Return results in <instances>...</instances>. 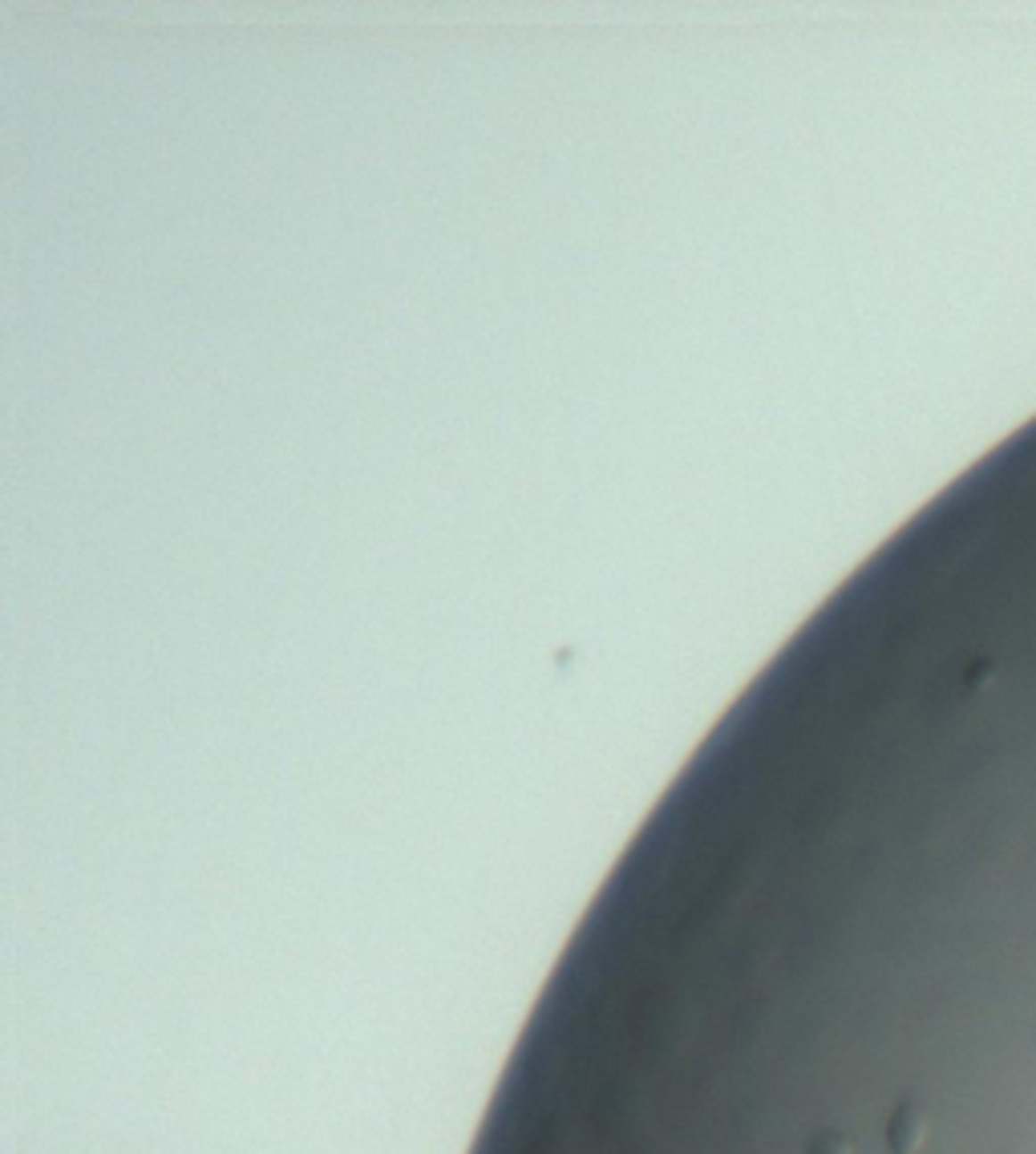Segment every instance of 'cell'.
Masks as SVG:
<instances>
[{
    "mask_svg": "<svg viewBox=\"0 0 1036 1154\" xmlns=\"http://www.w3.org/2000/svg\"><path fill=\"white\" fill-rule=\"evenodd\" d=\"M891 1150L895 1154H911L923 1142V1118L915 1106H899L895 1118H891Z\"/></svg>",
    "mask_w": 1036,
    "mask_h": 1154,
    "instance_id": "6da1fadb",
    "label": "cell"
},
{
    "mask_svg": "<svg viewBox=\"0 0 1036 1154\" xmlns=\"http://www.w3.org/2000/svg\"><path fill=\"white\" fill-rule=\"evenodd\" d=\"M806 1154H854V1142L846 1134H814L806 1142Z\"/></svg>",
    "mask_w": 1036,
    "mask_h": 1154,
    "instance_id": "7a4b0ae2",
    "label": "cell"
}]
</instances>
